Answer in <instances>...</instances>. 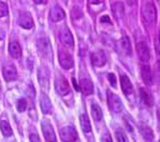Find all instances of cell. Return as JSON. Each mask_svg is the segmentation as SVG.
<instances>
[{"label": "cell", "instance_id": "1", "mask_svg": "<svg viewBox=\"0 0 160 142\" xmlns=\"http://www.w3.org/2000/svg\"><path fill=\"white\" fill-rule=\"evenodd\" d=\"M141 14L143 20L149 25L154 24L157 18V11L152 2L146 1L141 8Z\"/></svg>", "mask_w": 160, "mask_h": 142}, {"label": "cell", "instance_id": "2", "mask_svg": "<svg viewBox=\"0 0 160 142\" xmlns=\"http://www.w3.org/2000/svg\"><path fill=\"white\" fill-rule=\"evenodd\" d=\"M54 88L57 93L62 96H66L71 91V87L68 80L61 73L56 74Z\"/></svg>", "mask_w": 160, "mask_h": 142}, {"label": "cell", "instance_id": "3", "mask_svg": "<svg viewBox=\"0 0 160 142\" xmlns=\"http://www.w3.org/2000/svg\"><path fill=\"white\" fill-rule=\"evenodd\" d=\"M36 47L38 53L43 57L48 59L52 58V51L51 42L48 37L41 36L36 41Z\"/></svg>", "mask_w": 160, "mask_h": 142}, {"label": "cell", "instance_id": "4", "mask_svg": "<svg viewBox=\"0 0 160 142\" xmlns=\"http://www.w3.org/2000/svg\"><path fill=\"white\" fill-rule=\"evenodd\" d=\"M106 97L108 106L112 112L118 113L122 111L123 105L119 96L108 89L106 92Z\"/></svg>", "mask_w": 160, "mask_h": 142}, {"label": "cell", "instance_id": "5", "mask_svg": "<svg viewBox=\"0 0 160 142\" xmlns=\"http://www.w3.org/2000/svg\"><path fill=\"white\" fill-rule=\"evenodd\" d=\"M41 127L44 139L46 142H56V136L54 129L48 119H44L41 122Z\"/></svg>", "mask_w": 160, "mask_h": 142}, {"label": "cell", "instance_id": "6", "mask_svg": "<svg viewBox=\"0 0 160 142\" xmlns=\"http://www.w3.org/2000/svg\"><path fill=\"white\" fill-rule=\"evenodd\" d=\"M59 136L63 142H74L78 138L76 129L72 126H66L59 131Z\"/></svg>", "mask_w": 160, "mask_h": 142}, {"label": "cell", "instance_id": "7", "mask_svg": "<svg viewBox=\"0 0 160 142\" xmlns=\"http://www.w3.org/2000/svg\"><path fill=\"white\" fill-rule=\"evenodd\" d=\"M58 60L61 66L65 69H69L74 66V61L72 56L64 49L59 50Z\"/></svg>", "mask_w": 160, "mask_h": 142}, {"label": "cell", "instance_id": "8", "mask_svg": "<svg viewBox=\"0 0 160 142\" xmlns=\"http://www.w3.org/2000/svg\"><path fill=\"white\" fill-rule=\"evenodd\" d=\"M39 105L42 113L51 114L52 113L53 107L49 96L44 93H41L39 95Z\"/></svg>", "mask_w": 160, "mask_h": 142}, {"label": "cell", "instance_id": "9", "mask_svg": "<svg viewBox=\"0 0 160 142\" xmlns=\"http://www.w3.org/2000/svg\"><path fill=\"white\" fill-rule=\"evenodd\" d=\"M18 24L24 29H31L34 26V20L30 14V13L27 11H24L21 13L18 19Z\"/></svg>", "mask_w": 160, "mask_h": 142}, {"label": "cell", "instance_id": "10", "mask_svg": "<svg viewBox=\"0 0 160 142\" xmlns=\"http://www.w3.org/2000/svg\"><path fill=\"white\" fill-rule=\"evenodd\" d=\"M136 51L138 56L142 62H147L150 58V51L146 43L141 41L136 44Z\"/></svg>", "mask_w": 160, "mask_h": 142}, {"label": "cell", "instance_id": "11", "mask_svg": "<svg viewBox=\"0 0 160 142\" xmlns=\"http://www.w3.org/2000/svg\"><path fill=\"white\" fill-rule=\"evenodd\" d=\"M2 76L6 81L9 82L15 80L18 76L16 66L12 63L6 64L2 68Z\"/></svg>", "mask_w": 160, "mask_h": 142}, {"label": "cell", "instance_id": "12", "mask_svg": "<svg viewBox=\"0 0 160 142\" xmlns=\"http://www.w3.org/2000/svg\"><path fill=\"white\" fill-rule=\"evenodd\" d=\"M91 63L96 67H102L106 64L107 58L104 53L100 49L93 51L91 56Z\"/></svg>", "mask_w": 160, "mask_h": 142}, {"label": "cell", "instance_id": "13", "mask_svg": "<svg viewBox=\"0 0 160 142\" xmlns=\"http://www.w3.org/2000/svg\"><path fill=\"white\" fill-rule=\"evenodd\" d=\"M59 39L62 44L67 47H72L74 44V38L70 29L66 27L62 28L59 33Z\"/></svg>", "mask_w": 160, "mask_h": 142}, {"label": "cell", "instance_id": "14", "mask_svg": "<svg viewBox=\"0 0 160 142\" xmlns=\"http://www.w3.org/2000/svg\"><path fill=\"white\" fill-rule=\"evenodd\" d=\"M138 129L141 135L146 142H153L154 139V134L153 130L146 123H139Z\"/></svg>", "mask_w": 160, "mask_h": 142}, {"label": "cell", "instance_id": "15", "mask_svg": "<svg viewBox=\"0 0 160 142\" xmlns=\"http://www.w3.org/2000/svg\"><path fill=\"white\" fill-rule=\"evenodd\" d=\"M140 73L143 82L148 86H151L153 83V78L150 66L146 64H142Z\"/></svg>", "mask_w": 160, "mask_h": 142}, {"label": "cell", "instance_id": "16", "mask_svg": "<svg viewBox=\"0 0 160 142\" xmlns=\"http://www.w3.org/2000/svg\"><path fill=\"white\" fill-rule=\"evenodd\" d=\"M38 78L39 85L42 88H47L49 86V72L48 69L44 66H41L39 68L38 72Z\"/></svg>", "mask_w": 160, "mask_h": 142}, {"label": "cell", "instance_id": "17", "mask_svg": "<svg viewBox=\"0 0 160 142\" xmlns=\"http://www.w3.org/2000/svg\"><path fill=\"white\" fill-rule=\"evenodd\" d=\"M120 84L121 89L126 96H129L132 93L133 85L128 76L124 74L121 76Z\"/></svg>", "mask_w": 160, "mask_h": 142}, {"label": "cell", "instance_id": "18", "mask_svg": "<svg viewBox=\"0 0 160 142\" xmlns=\"http://www.w3.org/2000/svg\"><path fill=\"white\" fill-rule=\"evenodd\" d=\"M66 14L63 9L58 5L52 7L49 11V16L53 22H58L65 18Z\"/></svg>", "mask_w": 160, "mask_h": 142}, {"label": "cell", "instance_id": "19", "mask_svg": "<svg viewBox=\"0 0 160 142\" xmlns=\"http://www.w3.org/2000/svg\"><path fill=\"white\" fill-rule=\"evenodd\" d=\"M139 95L142 102L147 106L151 107L154 104L153 96L149 89L142 87L139 89Z\"/></svg>", "mask_w": 160, "mask_h": 142}, {"label": "cell", "instance_id": "20", "mask_svg": "<svg viewBox=\"0 0 160 142\" xmlns=\"http://www.w3.org/2000/svg\"><path fill=\"white\" fill-rule=\"evenodd\" d=\"M79 89L82 93L86 95H90L93 93V84L91 79L87 78H82L79 83Z\"/></svg>", "mask_w": 160, "mask_h": 142}, {"label": "cell", "instance_id": "21", "mask_svg": "<svg viewBox=\"0 0 160 142\" xmlns=\"http://www.w3.org/2000/svg\"><path fill=\"white\" fill-rule=\"evenodd\" d=\"M120 48L124 54L131 56L132 53V47L129 37L126 35H123L119 41Z\"/></svg>", "mask_w": 160, "mask_h": 142}, {"label": "cell", "instance_id": "22", "mask_svg": "<svg viewBox=\"0 0 160 142\" xmlns=\"http://www.w3.org/2000/svg\"><path fill=\"white\" fill-rule=\"evenodd\" d=\"M8 50L10 55L15 59H18L21 56L22 51L21 46L17 41H14L11 42L9 44Z\"/></svg>", "mask_w": 160, "mask_h": 142}, {"label": "cell", "instance_id": "23", "mask_svg": "<svg viewBox=\"0 0 160 142\" xmlns=\"http://www.w3.org/2000/svg\"><path fill=\"white\" fill-rule=\"evenodd\" d=\"M79 122L82 130L84 133H89L91 131V125L88 116L84 113L79 116Z\"/></svg>", "mask_w": 160, "mask_h": 142}, {"label": "cell", "instance_id": "24", "mask_svg": "<svg viewBox=\"0 0 160 142\" xmlns=\"http://www.w3.org/2000/svg\"><path fill=\"white\" fill-rule=\"evenodd\" d=\"M0 130L2 135L6 138L11 136L13 133L10 124L6 120H1L0 121Z\"/></svg>", "mask_w": 160, "mask_h": 142}, {"label": "cell", "instance_id": "25", "mask_svg": "<svg viewBox=\"0 0 160 142\" xmlns=\"http://www.w3.org/2000/svg\"><path fill=\"white\" fill-rule=\"evenodd\" d=\"M91 113L93 119L95 121H99L102 118V111L99 105L97 103H92L91 107Z\"/></svg>", "mask_w": 160, "mask_h": 142}, {"label": "cell", "instance_id": "26", "mask_svg": "<svg viewBox=\"0 0 160 142\" xmlns=\"http://www.w3.org/2000/svg\"><path fill=\"white\" fill-rule=\"evenodd\" d=\"M112 11L117 18H121L123 14V5L119 2H116L112 6Z\"/></svg>", "mask_w": 160, "mask_h": 142}, {"label": "cell", "instance_id": "27", "mask_svg": "<svg viewBox=\"0 0 160 142\" xmlns=\"http://www.w3.org/2000/svg\"><path fill=\"white\" fill-rule=\"evenodd\" d=\"M28 106V103L24 98H21L17 100L16 103V109L19 113H22L26 111Z\"/></svg>", "mask_w": 160, "mask_h": 142}, {"label": "cell", "instance_id": "28", "mask_svg": "<svg viewBox=\"0 0 160 142\" xmlns=\"http://www.w3.org/2000/svg\"><path fill=\"white\" fill-rule=\"evenodd\" d=\"M115 136L118 142H129L127 135L121 128L116 129L115 131Z\"/></svg>", "mask_w": 160, "mask_h": 142}, {"label": "cell", "instance_id": "29", "mask_svg": "<svg viewBox=\"0 0 160 142\" xmlns=\"http://www.w3.org/2000/svg\"><path fill=\"white\" fill-rule=\"evenodd\" d=\"M107 78L109 82L110 85L112 87V88H116V85H117V79H116V75L113 73H109L107 74Z\"/></svg>", "mask_w": 160, "mask_h": 142}, {"label": "cell", "instance_id": "30", "mask_svg": "<svg viewBox=\"0 0 160 142\" xmlns=\"http://www.w3.org/2000/svg\"><path fill=\"white\" fill-rule=\"evenodd\" d=\"M8 6L6 3L0 1V18L6 16L8 14Z\"/></svg>", "mask_w": 160, "mask_h": 142}, {"label": "cell", "instance_id": "31", "mask_svg": "<svg viewBox=\"0 0 160 142\" xmlns=\"http://www.w3.org/2000/svg\"><path fill=\"white\" fill-rule=\"evenodd\" d=\"M30 142H41L39 135L36 133H31L29 137Z\"/></svg>", "mask_w": 160, "mask_h": 142}, {"label": "cell", "instance_id": "32", "mask_svg": "<svg viewBox=\"0 0 160 142\" xmlns=\"http://www.w3.org/2000/svg\"><path fill=\"white\" fill-rule=\"evenodd\" d=\"M101 142H113V141L110 134L108 133H106L102 136L101 138Z\"/></svg>", "mask_w": 160, "mask_h": 142}, {"label": "cell", "instance_id": "33", "mask_svg": "<svg viewBox=\"0 0 160 142\" xmlns=\"http://www.w3.org/2000/svg\"><path fill=\"white\" fill-rule=\"evenodd\" d=\"M100 22L102 23H111V19L108 15H104L101 17Z\"/></svg>", "mask_w": 160, "mask_h": 142}, {"label": "cell", "instance_id": "34", "mask_svg": "<svg viewBox=\"0 0 160 142\" xmlns=\"http://www.w3.org/2000/svg\"><path fill=\"white\" fill-rule=\"evenodd\" d=\"M72 84H73V86L74 88V89L77 91H79L80 90L79 89V86L77 82H76V80L74 78H72Z\"/></svg>", "mask_w": 160, "mask_h": 142}, {"label": "cell", "instance_id": "35", "mask_svg": "<svg viewBox=\"0 0 160 142\" xmlns=\"http://www.w3.org/2000/svg\"><path fill=\"white\" fill-rule=\"evenodd\" d=\"M5 36H6L5 31L2 29L0 28V41L3 40L5 38Z\"/></svg>", "mask_w": 160, "mask_h": 142}, {"label": "cell", "instance_id": "36", "mask_svg": "<svg viewBox=\"0 0 160 142\" xmlns=\"http://www.w3.org/2000/svg\"><path fill=\"white\" fill-rule=\"evenodd\" d=\"M157 117H158L159 121H160V106L158 108V109L157 110Z\"/></svg>", "mask_w": 160, "mask_h": 142}, {"label": "cell", "instance_id": "37", "mask_svg": "<svg viewBox=\"0 0 160 142\" xmlns=\"http://www.w3.org/2000/svg\"><path fill=\"white\" fill-rule=\"evenodd\" d=\"M158 41H159V44L160 46V31L159 33V35H158Z\"/></svg>", "mask_w": 160, "mask_h": 142}, {"label": "cell", "instance_id": "38", "mask_svg": "<svg viewBox=\"0 0 160 142\" xmlns=\"http://www.w3.org/2000/svg\"><path fill=\"white\" fill-rule=\"evenodd\" d=\"M1 81H0V96H1Z\"/></svg>", "mask_w": 160, "mask_h": 142}, {"label": "cell", "instance_id": "39", "mask_svg": "<svg viewBox=\"0 0 160 142\" xmlns=\"http://www.w3.org/2000/svg\"><path fill=\"white\" fill-rule=\"evenodd\" d=\"M159 142H160V139H159Z\"/></svg>", "mask_w": 160, "mask_h": 142}]
</instances>
